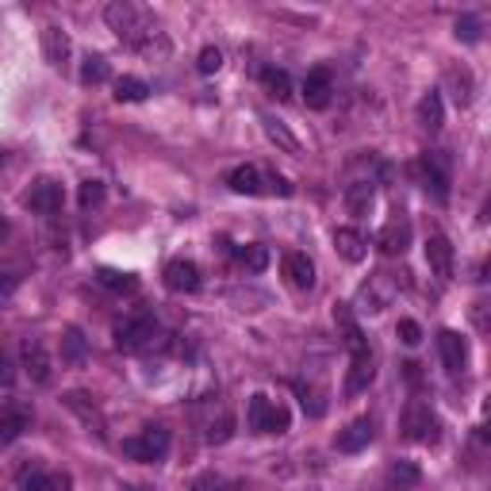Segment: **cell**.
<instances>
[{"mask_svg":"<svg viewBox=\"0 0 491 491\" xmlns=\"http://www.w3.org/2000/svg\"><path fill=\"white\" fill-rule=\"evenodd\" d=\"M43 54H46L50 66H66L70 54H73L70 35L62 31V28H43Z\"/></svg>","mask_w":491,"mask_h":491,"instance_id":"cell-23","label":"cell"},{"mask_svg":"<svg viewBox=\"0 0 491 491\" xmlns=\"http://www.w3.org/2000/svg\"><path fill=\"white\" fill-rule=\"evenodd\" d=\"M20 288V273H12L8 265H0V295H12Z\"/></svg>","mask_w":491,"mask_h":491,"instance_id":"cell-41","label":"cell"},{"mask_svg":"<svg viewBox=\"0 0 491 491\" xmlns=\"http://www.w3.org/2000/svg\"><path fill=\"white\" fill-rule=\"evenodd\" d=\"M188 491H227V480L223 476H215V472H200Z\"/></svg>","mask_w":491,"mask_h":491,"instance_id":"cell-39","label":"cell"},{"mask_svg":"<svg viewBox=\"0 0 491 491\" xmlns=\"http://www.w3.org/2000/svg\"><path fill=\"white\" fill-rule=\"evenodd\" d=\"M411 170H415V177L422 180L426 192H434L437 204L449 200V185H454V177H449V158H445L442 150H426L422 158L411 165Z\"/></svg>","mask_w":491,"mask_h":491,"instance_id":"cell-6","label":"cell"},{"mask_svg":"<svg viewBox=\"0 0 491 491\" xmlns=\"http://www.w3.org/2000/svg\"><path fill=\"white\" fill-rule=\"evenodd\" d=\"M377 246H380V254H387V257L407 254V246H411V223H407V219H392V223H384L380 235H377Z\"/></svg>","mask_w":491,"mask_h":491,"instance_id":"cell-19","label":"cell"},{"mask_svg":"<svg viewBox=\"0 0 491 491\" xmlns=\"http://www.w3.org/2000/svg\"><path fill=\"white\" fill-rule=\"evenodd\" d=\"M437 354H442V365L449 372H461L464 365H469V345H464V338L457 330H442L437 334Z\"/></svg>","mask_w":491,"mask_h":491,"instance_id":"cell-20","label":"cell"},{"mask_svg":"<svg viewBox=\"0 0 491 491\" xmlns=\"http://www.w3.org/2000/svg\"><path fill=\"white\" fill-rule=\"evenodd\" d=\"M150 96V85L142 77H120L115 81V100H127V104H138V100Z\"/></svg>","mask_w":491,"mask_h":491,"instance_id":"cell-31","label":"cell"},{"mask_svg":"<svg viewBox=\"0 0 491 491\" xmlns=\"http://www.w3.org/2000/svg\"><path fill=\"white\" fill-rule=\"evenodd\" d=\"M96 280L104 284V288H112V292H135L138 288V280L131 273H120V269H100Z\"/></svg>","mask_w":491,"mask_h":491,"instance_id":"cell-34","label":"cell"},{"mask_svg":"<svg viewBox=\"0 0 491 491\" xmlns=\"http://www.w3.org/2000/svg\"><path fill=\"white\" fill-rule=\"evenodd\" d=\"M284 277H288L292 288L312 292V288H315V265H312V257L300 254V250L284 254Z\"/></svg>","mask_w":491,"mask_h":491,"instance_id":"cell-18","label":"cell"},{"mask_svg":"<svg viewBox=\"0 0 491 491\" xmlns=\"http://www.w3.org/2000/svg\"><path fill=\"white\" fill-rule=\"evenodd\" d=\"M8 235V223H4V215H0V238H4Z\"/></svg>","mask_w":491,"mask_h":491,"instance_id":"cell-43","label":"cell"},{"mask_svg":"<svg viewBox=\"0 0 491 491\" xmlns=\"http://www.w3.org/2000/svg\"><path fill=\"white\" fill-rule=\"evenodd\" d=\"M4 162H8V154H4V150H0V165H4Z\"/></svg>","mask_w":491,"mask_h":491,"instance_id":"cell-44","label":"cell"},{"mask_svg":"<svg viewBox=\"0 0 491 491\" xmlns=\"http://www.w3.org/2000/svg\"><path fill=\"white\" fill-rule=\"evenodd\" d=\"M31 426V407L23 399H4L0 404V445H12Z\"/></svg>","mask_w":491,"mask_h":491,"instance_id":"cell-12","label":"cell"},{"mask_svg":"<svg viewBox=\"0 0 491 491\" xmlns=\"http://www.w3.org/2000/svg\"><path fill=\"white\" fill-rule=\"evenodd\" d=\"M23 204H28L31 212H38V215H58V212H62V204H66V192H62L58 180L43 177V180H35V185L28 188Z\"/></svg>","mask_w":491,"mask_h":491,"instance_id":"cell-11","label":"cell"},{"mask_svg":"<svg viewBox=\"0 0 491 491\" xmlns=\"http://www.w3.org/2000/svg\"><path fill=\"white\" fill-rule=\"evenodd\" d=\"M457 38H464V43H476V38H480V20H476V16H461L457 20Z\"/></svg>","mask_w":491,"mask_h":491,"instance_id":"cell-40","label":"cell"},{"mask_svg":"<svg viewBox=\"0 0 491 491\" xmlns=\"http://www.w3.org/2000/svg\"><path fill=\"white\" fill-rule=\"evenodd\" d=\"M230 434H235V419H230V411L223 407L219 422H215V419L208 422V430H204V442H208V445H223V442H230Z\"/></svg>","mask_w":491,"mask_h":491,"instance_id":"cell-32","label":"cell"},{"mask_svg":"<svg viewBox=\"0 0 491 491\" xmlns=\"http://www.w3.org/2000/svg\"><path fill=\"white\" fill-rule=\"evenodd\" d=\"M246 422H250L254 434H284L288 430V407L284 404H273L269 395H250V407H246Z\"/></svg>","mask_w":491,"mask_h":491,"instance_id":"cell-7","label":"cell"},{"mask_svg":"<svg viewBox=\"0 0 491 491\" xmlns=\"http://www.w3.org/2000/svg\"><path fill=\"white\" fill-rule=\"evenodd\" d=\"M426 265L437 280H449L454 277V246H449L445 235H430L426 238Z\"/></svg>","mask_w":491,"mask_h":491,"instance_id":"cell-16","label":"cell"},{"mask_svg":"<svg viewBox=\"0 0 491 491\" xmlns=\"http://www.w3.org/2000/svg\"><path fill=\"white\" fill-rule=\"evenodd\" d=\"M334 246H338V254H342L350 265L365 262V254H369L365 235H361V230H354V227H338V230H334Z\"/></svg>","mask_w":491,"mask_h":491,"instance_id":"cell-22","label":"cell"},{"mask_svg":"<svg viewBox=\"0 0 491 491\" xmlns=\"http://www.w3.org/2000/svg\"><path fill=\"white\" fill-rule=\"evenodd\" d=\"M384 480L392 491H407V487H415L422 480V472H419V464H411V461H392L387 464V472H384Z\"/></svg>","mask_w":491,"mask_h":491,"instance_id":"cell-25","label":"cell"},{"mask_svg":"<svg viewBox=\"0 0 491 491\" xmlns=\"http://www.w3.org/2000/svg\"><path fill=\"white\" fill-rule=\"evenodd\" d=\"M162 280L170 292H188V295L200 292V269H196V262H188V257H173V262L165 265Z\"/></svg>","mask_w":491,"mask_h":491,"instance_id":"cell-15","label":"cell"},{"mask_svg":"<svg viewBox=\"0 0 491 491\" xmlns=\"http://www.w3.org/2000/svg\"><path fill=\"white\" fill-rule=\"evenodd\" d=\"M227 188L230 192H242V196H292V180H284L277 173H265L257 165H238V170L227 173Z\"/></svg>","mask_w":491,"mask_h":491,"instance_id":"cell-2","label":"cell"},{"mask_svg":"<svg viewBox=\"0 0 491 491\" xmlns=\"http://www.w3.org/2000/svg\"><path fill=\"white\" fill-rule=\"evenodd\" d=\"M372 196H377V185L372 180H354L350 188H345V208H350V215H369L372 208Z\"/></svg>","mask_w":491,"mask_h":491,"instance_id":"cell-26","label":"cell"},{"mask_svg":"<svg viewBox=\"0 0 491 491\" xmlns=\"http://www.w3.org/2000/svg\"><path fill=\"white\" fill-rule=\"evenodd\" d=\"M104 20H108V28L120 35V43L142 50V54H150V50H154V35H158V31H154L146 12H142L138 4H131V0H115V4H108Z\"/></svg>","mask_w":491,"mask_h":491,"instance_id":"cell-1","label":"cell"},{"mask_svg":"<svg viewBox=\"0 0 491 491\" xmlns=\"http://www.w3.org/2000/svg\"><path fill=\"white\" fill-rule=\"evenodd\" d=\"M85 354H88L85 334L77 327H70L66 334H62V361H66V365H85Z\"/></svg>","mask_w":491,"mask_h":491,"instance_id":"cell-29","label":"cell"},{"mask_svg":"<svg viewBox=\"0 0 491 491\" xmlns=\"http://www.w3.org/2000/svg\"><path fill=\"white\" fill-rule=\"evenodd\" d=\"M330 100H334V77L327 66H319L304 77V104L322 112V108H330Z\"/></svg>","mask_w":491,"mask_h":491,"instance_id":"cell-14","label":"cell"},{"mask_svg":"<svg viewBox=\"0 0 491 491\" xmlns=\"http://www.w3.org/2000/svg\"><path fill=\"white\" fill-rule=\"evenodd\" d=\"M108 62L104 58H100V54H88L85 58V66H81V81L85 85H100V81H108Z\"/></svg>","mask_w":491,"mask_h":491,"instance_id":"cell-35","label":"cell"},{"mask_svg":"<svg viewBox=\"0 0 491 491\" xmlns=\"http://www.w3.org/2000/svg\"><path fill=\"white\" fill-rule=\"evenodd\" d=\"M399 430H404L407 442H419V445H434L437 437H442V419L430 411V404H422V399H411L407 411H404V422H399Z\"/></svg>","mask_w":491,"mask_h":491,"instance_id":"cell-5","label":"cell"},{"mask_svg":"<svg viewBox=\"0 0 491 491\" xmlns=\"http://www.w3.org/2000/svg\"><path fill=\"white\" fill-rule=\"evenodd\" d=\"M395 330H399V342H404V345H419L422 342V327L415 319H399Z\"/></svg>","mask_w":491,"mask_h":491,"instance_id":"cell-38","label":"cell"},{"mask_svg":"<svg viewBox=\"0 0 491 491\" xmlns=\"http://www.w3.org/2000/svg\"><path fill=\"white\" fill-rule=\"evenodd\" d=\"M165 334L158 330V319L154 315H131L115 327V350L123 354H142V350H154L162 345Z\"/></svg>","mask_w":491,"mask_h":491,"instance_id":"cell-3","label":"cell"},{"mask_svg":"<svg viewBox=\"0 0 491 491\" xmlns=\"http://www.w3.org/2000/svg\"><path fill=\"white\" fill-rule=\"evenodd\" d=\"M170 445H173V434L165 426H146L142 434L123 437V457H131L138 464H158L170 454Z\"/></svg>","mask_w":491,"mask_h":491,"instance_id":"cell-4","label":"cell"},{"mask_svg":"<svg viewBox=\"0 0 491 491\" xmlns=\"http://www.w3.org/2000/svg\"><path fill=\"white\" fill-rule=\"evenodd\" d=\"M395 295H399V277L395 273H372L365 284H361L357 304H361V312L380 315L384 307H392Z\"/></svg>","mask_w":491,"mask_h":491,"instance_id":"cell-8","label":"cell"},{"mask_svg":"<svg viewBox=\"0 0 491 491\" xmlns=\"http://www.w3.org/2000/svg\"><path fill=\"white\" fill-rule=\"evenodd\" d=\"M449 81L457 85V93H454V100L464 108L472 100V77H469V70H449Z\"/></svg>","mask_w":491,"mask_h":491,"instance_id":"cell-36","label":"cell"},{"mask_svg":"<svg viewBox=\"0 0 491 491\" xmlns=\"http://www.w3.org/2000/svg\"><path fill=\"white\" fill-rule=\"evenodd\" d=\"M16 480H20V491H70L73 487L70 472H54V469H43V464H23Z\"/></svg>","mask_w":491,"mask_h":491,"instance_id":"cell-10","label":"cell"},{"mask_svg":"<svg viewBox=\"0 0 491 491\" xmlns=\"http://www.w3.org/2000/svg\"><path fill=\"white\" fill-rule=\"evenodd\" d=\"M66 407H70L73 415L81 419L96 437H108V422H104V415H100V407H96L85 392H66Z\"/></svg>","mask_w":491,"mask_h":491,"instance_id":"cell-17","label":"cell"},{"mask_svg":"<svg viewBox=\"0 0 491 491\" xmlns=\"http://www.w3.org/2000/svg\"><path fill=\"white\" fill-rule=\"evenodd\" d=\"M262 85H265V93L277 96V100H288V96H292V77H288V70L265 66V70H262Z\"/></svg>","mask_w":491,"mask_h":491,"instance_id":"cell-30","label":"cell"},{"mask_svg":"<svg viewBox=\"0 0 491 491\" xmlns=\"http://www.w3.org/2000/svg\"><path fill=\"white\" fill-rule=\"evenodd\" d=\"M20 365H23V372H28V380L38 384V387H46L50 380H54V361H50L43 338H28L20 345Z\"/></svg>","mask_w":491,"mask_h":491,"instance_id":"cell-9","label":"cell"},{"mask_svg":"<svg viewBox=\"0 0 491 491\" xmlns=\"http://www.w3.org/2000/svg\"><path fill=\"white\" fill-rule=\"evenodd\" d=\"M196 70H200V73H219V70H223V54H219V46H204V50H200Z\"/></svg>","mask_w":491,"mask_h":491,"instance_id":"cell-37","label":"cell"},{"mask_svg":"<svg viewBox=\"0 0 491 491\" xmlns=\"http://www.w3.org/2000/svg\"><path fill=\"white\" fill-rule=\"evenodd\" d=\"M230 254H235V262L246 265L250 273H265L269 269V250L257 242H246V246H230Z\"/></svg>","mask_w":491,"mask_h":491,"instance_id":"cell-27","label":"cell"},{"mask_svg":"<svg viewBox=\"0 0 491 491\" xmlns=\"http://www.w3.org/2000/svg\"><path fill=\"white\" fill-rule=\"evenodd\" d=\"M377 380V361H372V350L350 354V372H345V395H361L369 392V384Z\"/></svg>","mask_w":491,"mask_h":491,"instance_id":"cell-13","label":"cell"},{"mask_svg":"<svg viewBox=\"0 0 491 491\" xmlns=\"http://www.w3.org/2000/svg\"><path fill=\"white\" fill-rule=\"evenodd\" d=\"M369 442H372V419H354L338 437H334L338 454H361Z\"/></svg>","mask_w":491,"mask_h":491,"instance_id":"cell-21","label":"cell"},{"mask_svg":"<svg viewBox=\"0 0 491 491\" xmlns=\"http://www.w3.org/2000/svg\"><path fill=\"white\" fill-rule=\"evenodd\" d=\"M104 196H108L104 180H85L81 192H77V204H81V212H93V208H100V204H104Z\"/></svg>","mask_w":491,"mask_h":491,"instance_id":"cell-33","label":"cell"},{"mask_svg":"<svg viewBox=\"0 0 491 491\" xmlns=\"http://www.w3.org/2000/svg\"><path fill=\"white\" fill-rule=\"evenodd\" d=\"M262 127H265V135L273 138L284 154H300V150H304V142L295 138V135H292V131H288V127H284L280 120H273V115H262Z\"/></svg>","mask_w":491,"mask_h":491,"instance_id":"cell-28","label":"cell"},{"mask_svg":"<svg viewBox=\"0 0 491 491\" xmlns=\"http://www.w3.org/2000/svg\"><path fill=\"white\" fill-rule=\"evenodd\" d=\"M419 123L426 127V131H442V123H445V104H442V93H437V88H430V93L419 100Z\"/></svg>","mask_w":491,"mask_h":491,"instance_id":"cell-24","label":"cell"},{"mask_svg":"<svg viewBox=\"0 0 491 491\" xmlns=\"http://www.w3.org/2000/svg\"><path fill=\"white\" fill-rule=\"evenodd\" d=\"M16 380V372H12V357L0 354V384H12Z\"/></svg>","mask_w":491,"mask_h":491,"instance_id":"cell-42","label":"cell"}]
</instances>
